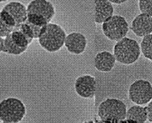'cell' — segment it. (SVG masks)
<instances>
[{
    "mask_svg": "<svg viewBox=\"0 0 152 123\" xmlns=\"http://www.w3.org/2000/svg\"><path fill=\"white\" fill-rule=\"evenodd\" d=\"M111 3L117 4V5H121V4L124 3L125 2H127L128 0H108Z\"/></svg>",
    "mask_w": 152,
    "mask_h": 123,
    "instance_id": "23",
    "label": "cell"
},
{
    "mask_svg": "<svg viewBox=\"0 0 152 123\" xmlns=\"http://www.w3.org/2000/svg\"><path fill=\"white\" fill-rule=\"evenodd\" d=\"M10 35H11V38L13 41L21 48H28L29 44L32 43V41L26 37L20 30L17 28H15V30Z\"/></svg>",
    "mask_w": 152,
    "mask_h": 123,
    "instance_id": "16",
    "label": "cell"
},
{
    "mask_svg": "<svg viewBox=\"0 0 152 123\" xmlns=\"http://www.w3.org/2000/svg\"><path fill=\"white\" fill-rule=\"evenodd\" d=\"M138 5L141 13H145L152 17V0H139Z\"/></svg>",
    "mask_w": 152,
    "mask_h": 123,
    "instance_id": "20",
    "label": "cell"
},
{
    "mask_svg": "<svg viewBox=\"0 0 152 123\" xmlns=\"http://www.w3.org/2000/svg\"><path fill=\"white\" fill-rule=\"evenodd\" d=\"M148 120L146 107L141 106V105H136L130 107L127 110L126 119L124 121L132 122H145Z\"/></svg>",
    "mask_w": 152,
    "mask_h": 123,
    "instance_id": "14",
    "label": "cell"
},
{
    "mask_svg": "<svg viewBox=\"0 0 152 123\" xmlns=\"http://www.w3.org/2000/svg\"><path fill=\"white\" fill-rule=\"evenodd\" d=\"M116 59L109 51H101L95 55L94 64L96 70L103 73H108L113 70Z\"/></svg>",
    "mask_w": 152,
    "mask_h": 123,
    "instance_id": "12",
    "label": "cell"
},
{
    "mask_svg": "<svg viewBox=\"0 0 152 123\" xmlns=\"http://www.w3.org/2000/svg\"><path fill=\"white\" fill-rule=\"evenodd\" d=\"M2 9L12 15L17 26L26 22L27 19V7L20 2H9Z\"/></svg>",
    "mask_w": 152,
    "mask_h": 123,
    "instance_id": "13",
    "label": "cell"
},
{
    "mask_svg": "<svg viewBox=\"0 0 152 123\" xmlns=\"http://www.w3.org/2000/svg\"><path fill=\"white\" fill-rule=\"evenodd\" d=\"M114 14L113 4L108 0H95V22L102 24Z\"/></svg>",
    "mask_w": 152,
    "mask_h": 123,
    "instance_id": "11",
    "label": "cell"
},
{
    "mask_svg": "<svg viewBox=\"0 0 152 123\" xmlns=\"http://www.w3.org/2000/svg\"><path fill=\"white\" fill-rule=\"evenodd\" d=\"M128 97L137 105L148 104L152 99V85L146 80H137L128 89Z\"/></svg>",
    "mask_w": 152,
    "mask_h": 123,
    "instance_id": "6",
    "label": "cell"
},
{
    "mask_svg": "<svg viewBox=\"0 0 152 123\" xmlns=\"http://www.w3.org/2000/svg\"><path fill=\"white\" fill-rule=\"evenodd\" d=\"M127 107L124 102L108 98L102 102L98 109V116L104 122H121L126 119Z\"/></svg>",
    "mask_w": 152,
    "mask_h": 123,
    "instance_id": "1",
    "label": "cell"
},
{
    "mask_svg": "<svg viewBox=\"0 0 152 123\" xmlns=\"http://www.w3.org/2000/svg\"><path fill=\"white\" fill-rule=\"evenodd\" d=\"M26 21L29 22L30 24L38 26H45L48 23L45 18L39 15H36V14H33V13H27Z\"/></svg>",
    "mask_w": 152,
    "mask_h": 123,
    "instance_id": "18",
    "label": "cell"
},
{
    "mask_svg": "<svg viewBox=\"0 0 152 123\" xmlns=\"http://www.w3.org/2000/svg\"><path fill=\"white\" fill-rule=\"evenodd\" d=\"M8 0H0V2H6Z\"/></svg>",
    "mask_w": 152,
    "mask_h": 123,
    "instance_id": "25",
    "label": "cell"
},
{
    "mask_svg": "<svg viewBox=\"0 0 152 123\" xmlns=\"http://www.w3.org/2000/svg\"><path fill=\"white\" fill-rule=\"evenodd\" d=\"M147 116H148V120L150 122H152V99L148 103V106H146Z\"/></svg>",
    "mask_w": 152,
    "mask_h": 123,
    "instance_id": "22",
    "label": "cell"
},
{
    "mask_svg": "<svg viewBox=\"0 0 152 123\" xmlns=\"http://www.w3.org/2000/svg\"><path fill=\"white\" fill-rule=\"evenodd\" d=\"M114 55L116 61L121 64H132L140 57L141 47L134 39L124 37L115 44Z\"/></svg>",
    "mask_w": 152,
    "mask_h": 123,
    "instance_id": "2",
    "label": "cell"
},
{
    "mask_svg": "<svg viewBox=\"0 0 152 123\" xmlns=\"http://www.w3.org/2000/svg\"><path fill=\"white\" fill-rule=\"evenodd\" d=\"M96 80L91 75L78 77L75 82V90L80 97L92 99L96 93Z\"/></svg>",
    "mask_w": 152,
    "mask_h": 123,
    "instance_id": "7",
    "label": "cell"
},
{
    "mask_svg": "<svg viewBox=\"0 0 152 123\" xmlns=\"http://www.w3.org/2000/svg\"><path fill=\"white\" fill-rule=\"evenodd\" d=\"M14 30L15 28L8 26L0 17V37L6 38L7 35L11 34Z\"/></svg>",
    "mask_w": 152,
    "mask_h": 123,
    "instance_id": "21",
    "label": "cell"
},
{
    "mask_svg": "<svg viewBox=\"0 0 152 123\" xmlns=\"http://www.w3.org/2000/svg\"><path fill=\"white\" fill-rule=\"evenodd\" d=\"M27 49L28 48H21V47L18 46L12 41L10 34L5 38L3 51L4 53L10 54V55H21L24 52H26Z\"/></svg>",
    "mask_w": 152,
    "mask_h": 123,
    "instance_id": "15",
    "label": "cell"
},
{
    "mask_svg": "<svg viewBox=\"0 0 152 123\" xmlns=\"http://www.w3.org/2000/svg\"><path fill=\"white\" fill-rule=\"evenodd\" d=\"M0 17H1V19H2V21L8 26H10V27L13 28H15L17 27L16 22H15V19L12 17V15L11 14H10L8 12L2 9V11L0 12Z\"/></svg>",
    "mask_w": 152,
    "mask_h": 123,
    "instance_id": "19",
    "label": "cell"
},
{
    "mask_svg": "<svg viewBox=\"0 0 152 123\" xmlns=\"http://www.w3.org/2000/svg\"><path fill=\"white\" fill-rule=\"evenodd\" d=\"M65 46L69 53L78 55L84 53L86 51L87 39L83 34L79 32H72L66 35Z\"/></svg>",
    "mask_w": 152,
    "mask_h": 123,
    "instance_id": "10",
    "label": "cell"
},
{
    "mask_svg": "<svg viewBox=\"0 0 152 123\" xmlns=\"http://www.w3.org/2000/svg\"><path fill=\"white\" fill-rule=\"evenodd\" d=\"M27 13L40 15L49 23L56 15V9L53 4L48 0H32L27 6Z\"/></svg>",
    "mask_w": 152,
    "mask_h": 123,
    "instance_id": "8",
    "label": "cell"
},
{
    "mask_svg": "<svg viewBox=\"0 0 152 123\" xmlns=\"http://www.w3.org/2000/svg\"><path fill=\"white\" fill-rule=\"evenodd\" d=\"M131 29L137 37L150 35L152 33V17L145 13L137 15L132 21Z\"/></svg>",
    "mask_w": 152,
    "mask_h": 123,
    "instance_id": "9",
    "label": "cell"
},
{
    "mask_svg": "<svg viewBox=\"0 0 152 123\" xmlns=\"http://www.w3.org/2000/svg\"><path fill=\"white\" fill-rule=\"evenodd\" d=\"M26 113V106L18 98L9 97L0 102V121L2 122H19L23 119Z\"/></svg>",
    "mask_w": 152,
    "mask_h": 123,
    "instance_id": "4",
    "label": "cell"
},
{
    "mask_svg": "<svg viewBox=\"0 0 152 123\" xmlns=\"http://www.w3.org/2000/svg\"><path fill=\"white\" fill-rule=\"evenodd\" d=\"M140 47L144 57L152 61V33L143 38Z\"/></svg>",
    "mask_w": 152,
    "mask_h": 123,
    "instance_id": "17",
    "label": "cell"
},
{
    "mask_svg": "<svg viewBox=\"0 0 152 123\" xmlns=\"http://www.w3.org/2000/svg\"><path fill=\"white\" fill-rule=\"evenodd\" d=\"M102 28L103 34L107 38L113 41H118L126 37L129 31V25L124 17L113 15L102 23Z\"/></svg>",
    "mask_w": 152,
    "mask_h": 123,
    "instance_id": "5",
    "label": "cell"
},
{
    "mask_svg": "<svg viewBox=\"0 0 152 123\" xmlns=\"http://www.w3.org/2000/svg\"><path fill=\"white\" fill-rule=\"evenodd\" d=\"M66 33L59 25L48 23L44 33L38 38L40 46L48 52L54 53L65 45Z\"/></svg>",
    "mask_w": 152,
    "mask_h": 123,
    "instance_id": "3",
    "label": "cell"
},
{
    "mask_svg": "<svg viewBox=\"0 0 152 123\" xmlns=\"http://www.w3.org/2000/svg\"><path fill=\"white\" fill-rule=\"evenodd\" d=\"M4 41H5L4 38L0 37V53L3 52L4 51Z\"/></svg>",
    "mask_w": 152,
    "mask_h": 123,
    "instance_id": "24",
    "label": "cell"
}]
</instances>
